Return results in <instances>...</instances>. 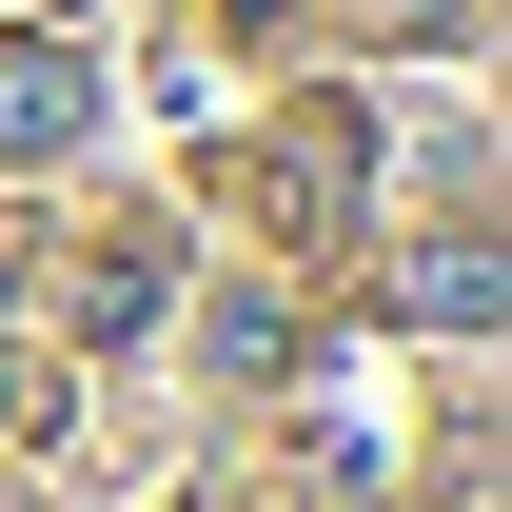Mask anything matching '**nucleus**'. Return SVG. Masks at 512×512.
Listing matches in <instances>:
<instances>
[{"mask_svg": "<svg viewBox=\"0 0 512 512\" xmlns=\"http://www.w3.org/2000/svg\"><path fill=\"white\" fill-rule=\"evenodd\" d=\"M79 119H99V99H79V60H0V158H60Z\"/></svg>", "mask_w": 512, "mask_h": 512, "instance_id": "nucleus-1", "label": "nucleus"}]
</instances>
